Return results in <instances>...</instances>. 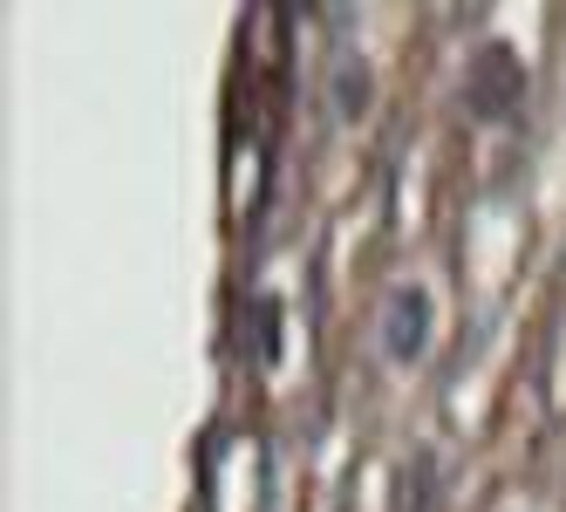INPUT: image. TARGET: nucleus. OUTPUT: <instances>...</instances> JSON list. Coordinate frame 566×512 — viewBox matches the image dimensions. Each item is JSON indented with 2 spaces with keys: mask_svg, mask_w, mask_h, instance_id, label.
Masks as SVG:
<instances>
[{
  "mask_svg": "<svg viewBox=\"0 0 566 512\" xmlns=\"http://www.w3.org/2000/svg\"><path fill=\"white\" fill-rule=\"evenodd\" d=\"M525 103V62L505 49V42H484L471 62H464V109L478 124H505Z\"/></svg>",
  "mask_w": 566,
  "mask_h": 512,
  "instance_id": "nucleus-1",
  "label": "nucleus"
},
{
  "mask_svg": "<svg viewBox=\"0 0 566 512\" xmlns=\"http://www.w3.org/2000/svg\"><path fill=\"white\" fill-rule=\"evenodd\" d=\"M430 328H437V301H430V288H423V281H396L389 301H382V356H389L396 369L423 363Z\"/></svg>",
  "mask_w": 566,
  "mask_h": 512,
  "instance_id": "nucleus-2",
  "label": "nucleus"
},
{
  "mask_svg": "<svg viewBox=\"0 0 566 512\" xmlns=\"http://www.w3.org/2000/svg\"><path fill=\"white\" fill-rule=\"evenodd\" d=\"M369 103H376V75H369V62H361L355 49H342L335 69H328V109L342 116V124H361V116H369Z\"/></svg>",
  "mask_w": 566,
  "mask_h": 512,
  "instance_id": "nucleus-3",
  "label": "nucleus"
},
{
  "mask_svg": "<svg viewBox=\"0 0 566 512\" xmlns=\"http://www.w3.org/2000/svg\"><path fill=\"white\" fill-rule=\"evenodd\" d=\"M430 492H437V464L430 451H417L410 471H402V512H430Z\"/></svg>",
  "mask_w": 566,
  "mask_h": 512,
  "instance_id": "nucleus-4",
  "label": "nucleus"
}]
</instances>
